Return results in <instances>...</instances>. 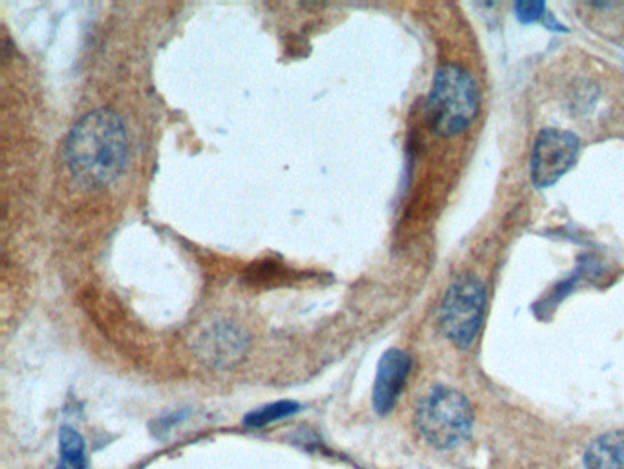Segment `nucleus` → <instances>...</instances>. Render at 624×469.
I'll list each match as a JSON object with an SVG mask.
<instances>
[{
	"instance_id": "obj_1",
	"label": "nucleus",
	"mask_w": 624,
	"mask_h": 469,
	"mask_svg": "<svg viewBox=\"0 0 624 469\" xmlns=\"http://www.w3.org/2000/svg\"><path fill=\"white\" fill-rule=\"evenodd\" d=\"M68 171L84 187L114 184L129 160V133L122 117L97 108L73 125L65 141Z\"/></svg>"
},
{
	"instance_id": "obj_5",
	"label": "nucleus",
	"mask_w": 624,
	"mask_h": 469,
	"mask_svg": "<svg viewBox=\"0 0 624 469\" xmlns=\"http://www.w3.org/2000/svg\"><path fill=\"white\" fill-rule=\"evenodd\" d=\"M252 338L233 319H218L206 324L193 340V351L201 365L211 369H231L245 358Z\"/></svg>"
},
{
	"instance_id": "obj_4",
	"label": "nucleus",
	"mask_w": 624,
	"mask_h": 469,
	"mask_svg": "<svg viewBox=\"0 0 624 469\" xmlns=\"http://www.w3.org/2000/svg\"><path fill=\"white\" fill-rule=\"evenodd\" d=\"M485 288L476 277H462L447 291L441 302L440 323L458 348L473 345L484 321Z\"/></svg>"
},
{
	"instance_id": "obj_10",
	"label": "nucleus",
	"mask_w": 624,
	"mask_h": 469,
	"mask_svg": "<svg viewBox=\"0 0 624 469\" xmlns=\"http://www.w3.org/2000/svg\"><path fill=\"white\" fill-rule=\"evenodd\" d=\"M299 411H301V403L280 400V402L268 403L264 408L255 409L252 413L245 414L244 425L245 427H253V430H261V427H266L274 422L293 416Z\"/></svg>"
},
{
	"instance_id": "obj_11",
	"label": "nucleus",
	"mask_w": 624,
	"mask_h": 469,
	"mask_svg": "<svg viewBox=\"0 0 624 469\" xmlns=\"http://www.w3.org/2000/svg\"><path fill=\"white\" fill-rule=\"evenodd\" d=\"M517 18L522 21V23H533V21H539L544 15V2H535V0H530V2H519L517 7Z\"/></svg>"
},
{
	"instance_id": "obj_2",
	"label": "nucleus",
	"mask_w": 624,
	"mask_h": 469,
	"mask_svg": "<svg viewBox=\"0 0 624 469\" xmlns=\"http://www.w3.org/2000/svg\"><path fill=\"white\" fill-rule=\"evenodd\" d=\"M478 87L473 76L457 65L438 68L429 94L432 127L440 135L452 136L467 129L478 114Z\"/></svg>"
},
{
	"instance_id": "obj_8",
	"label": "nucleus",
	"mask_w": 624,
	"mask_h": 469,
	"mask_svg": "<svg viewBox=\"0 0 624 469\" xmlns=\"http://www.w3.org/2000/svg\"><path fill=\"white\" fill-rule=\"evenodd\" d=\"M586 469H624V431H612L593 441L585 455Z\"/></svg>"
},
{
	"instance_id": "obj_7",
	"label": "nucleus",
	"mask_w": 624,
	"mask_h": 469,
	"mask_svg": "<svg viewBox=\"0 0 624 469\" xmlns=\"http://www.w3.org/2000/svg\"><path fill=\"white\" fill-rule=\"evenodd\" d=\"M411 369H413V359L407 352L391 348L383 354L373 381L372 402L375 413L385 416L396 408Z\"/></svg>"
},
{
	"instance_id": "obj_9",
	"label": "nucleus",
	"mask_w": 624,
	"mask_h": 469,
	"mask_svg": "<svg viewBox=\"0 0 624 469\" xmlns=\"http://www.w3.org/2000/svg\"><path fill=\"white\" fill-rule=\"evenodd\" d=\"M59 451L61 464L56 469H89L83 436L70 425H62L59 431Z\"/></svg>"
},
{
	"instance_id": "obj_6",
	"label": "nucleus",
	"mask_w": 624,
	"mask_h": 469,
	"mask_svg": "<svg viewBox=\"0 0 624 469\" xmlns=\"http://www.w3.org/2000/svg\"><path fill=\"white\" fill-rule=\"evenodd\" d=\"M580 140L568 130L546 129L536 138L531 157V179L536 187H550L577 163Z\"/></svg>"
},
{
	"instance_id": "obj_3",
	"label": "nucleus",
	"mask_w": 624,
	"mask_h": 469,
	"mask_svg": "<svg viewBox=\"0 0 624 469\" xmlns=\"http://www.w3.org/2000/svg\"><path fill=\"white\" fill-rule=\"evenodd\" d=\"M474 414L467 398L449 387H436L421 400L416 425L425 441L438 449H452L467 441Z\"/></svg>"
}]
</instances>
